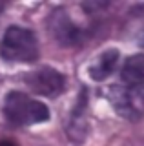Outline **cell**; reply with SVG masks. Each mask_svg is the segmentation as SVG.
<instances>
[{
    "label": "cell",
    "mask_w": 144,
    "mask_h": 146,
    "mask_svg": "<svg viewBox=\"0 0 144 146\" xmlns=\"http://www.w3.org/2000/svg\"><path fill=\"white\" fill-rule=\"evenodd\" d=\"M117 64H119V49H115V48L106 49V51H102L97 57V60L89 66V70H88L89 77L97 82L106 80L108 77L115 71Z\"/></svg>",
    "instance_id": "52a82bcc"
},
{
    "label": "cell",
    "mask_w": 144,
    "mask_h": 146,
    "mask_svg": "<svg viewBox=\"0 0 144 146\" xmlns=\"http://www.w3.org/2000/svg\"><path fill=\"white\" fill-rule=\"evenodd\" d=\"M88 135V121H86V91H80L77 106L73 108L67 122V137L73 143H84Z\"/></svg>",
    "instance_id": "8992f818"
},
{
    "label": "cell",
    "mask_w": 144,
    "mask_h": 146,
    "mask_svg": "<svg viewBox=\"0 0 144 146\" xmlns=\"http://www.w3.org/2000/svg\"><path fill=\"white\" fill-rule=\"evenodd\" d=\"M139 44H141V46H144V31L141 33V36H139Z\"/></svg>",
    "instance_id": "30bf717a"
},
{
    "label": "cell",
    "mask_w": 144,
    "mask_h": 146,
    "mask_svg": "<svg viewBox=\"0 0 144 146\" xmlns=\"http://www.w3.org/2000/svg\"><path fill=\"white\" fill-rule=\"evenodd\" d=\"M0 146H18L15 143V141H9V139H4V141H0Z\"/></svg>",
    "instance_id": "9c48e42d"
},
{
    "label": "cell",
    "mask_w": 144,
    "mask_h": 146,
    "mask_svg": "<svg viewBox=\"0 0 144 146\" xmlns=\"http://www.w3.org/2000/svg\"><path fill=\"white\" fill-rule=\"evenodd\" d=\"M120 79L124 86H137L144 82V55L137 53L126 58L122 70H120Z\"/></svg>",
    "instance_id": "ba28073f"
},
{
    "label": "cell",
    "mask_w": 144,
    "mask_h": 146,
    "mask_svg": "<svg viewBox=\"0 0 144 146\" xmlns=\"http://www.w3.org/2000/svg\"><path fill=\"white\" fill-rule=\"evenodd\" d=\"M48 31L60 46L69 48V46L79 44L80 40V29L71 22V18L66 15L64 9H55L48 18Z\"/></svg>",
    "instance_id": "5b68a950"
},
{
    "label": "cell",
    "mask_w": 144,
    "mask_h": 146,
    "mask_svg": "<svg viewBox=\"0 0 144 146\" xmlns=\"http://www.w3.org/2000/svg\"><path fill=\"white\" fill-rule=\"evenodd\" d=\"M0 55L7 62H35L38 58L37 36L31 29L9 26L0 42Z\"/></svg>",
    "instance_id": "7a4b0ae2"
},
{
    "label": "cell",
    "mask_w": 144,
    "mask_h": 146,
    "mask_svg": "<svg viewBox=\"0 0 144 146\" xmlns=\"http://www.w3.org/2000/svg\"><path fill=\"white\" fill-rule=\"evenodd\" d=\"M4 115L17 126H29L46 122L49 119V110L44 102L29 99L22 91H9L4 99Z\"/></svg>",
    "instance_id": "6da1fadb"
},
{
    "label": "cell",
    "mask_w": 144,
    "mask_h": 146,
    "mask_svg": "<svg viewBox=\"0 0 144 146\" xmlns=\"http://www.w3.org/2000/svg\"><path fill=\"white\" fill-rule=\"evenodd\" d=\"M26 84L31 88V91L46 97H57L64 90V75L53 68H42V70L31 71L26 77Z\"/></svg>",
    "instance_id": "277c9868"
},
{
    "label": "cell",
    "mask_w": 144,
    "mask_h": 146,
    "mask_svg": "<svg viewBox=\"0 0 144 146\" xmlns=\"http://www.w3.org/2000/svg\"><path fill=\"white\" fill-rule=\"evenodd\" d=\"M108 99L120 117L139 121L144 115V82L137 86L115 84L108 90Z\"/></svg>",
    "instance_id": "3957f363"
}]
</instances>
